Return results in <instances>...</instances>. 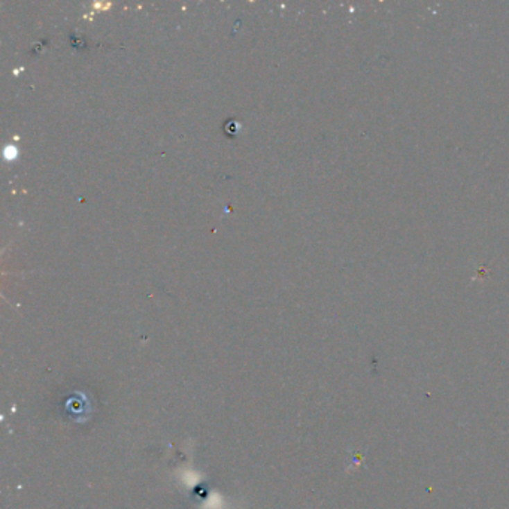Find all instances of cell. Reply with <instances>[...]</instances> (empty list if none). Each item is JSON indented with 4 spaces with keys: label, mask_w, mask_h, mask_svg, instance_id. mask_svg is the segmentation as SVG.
<instances>
[{
    "label": "cell",
    "mask_w": 509,
    "mask_h": 509,
    "mask_svg": "<svg viewBox=\"0 0 509 509\" xmlns=\"http://www.w3.org/2000/svg\"><path fill=\"white\" fill-rule=\"evenodd\" d=\"M224 130H226V135L233 136L234 133H236V132H234V130H236V124H234L233 120H229V121H226V124H224Z\"/></svg>",
    "instance_id": "cell-1"
}]
</instances>
